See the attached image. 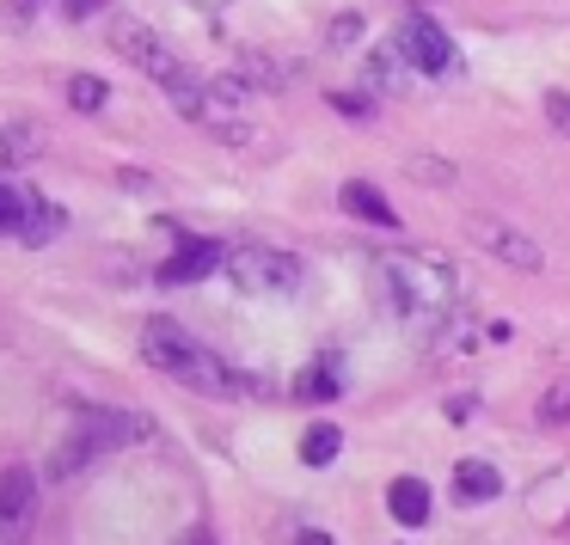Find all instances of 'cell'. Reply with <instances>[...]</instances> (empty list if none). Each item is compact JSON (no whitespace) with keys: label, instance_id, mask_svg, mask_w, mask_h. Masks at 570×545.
<instances>
[{"label":"cell","instance_id":"4fadbf2b","mask_svg":"<svg viewBox=\"0 0 570 545\" xmlns=\"http://www.w3.org/2000/svg\"><path fill=\"white\" fill-rule=\"evenodd\" d=\"M386 508H393L399 527H423V521H430V490H423V478H399L393 490H386Z\"/></svg>","mask_w":570,"mask_h":545},{"label":"cell","instance_id":"9a60e30c","mask_svg":"<svg viewBox=\"0 0 570 545\" xmlns=\"http://www.w3.org/2000/svg\"><path fill=\"white\" fill-rule=\"evenodd\" d=\"M56 234H62V209H56L50 197H38V190H31V209H26L19 239H26V246H43V239H56Z\"/></svg>","mask_w":570,"mask_h":545},{"label":"cell","instance_id":"ac0fdd59","mask_svg":"<svg viewBox=\"0 0 570 545\" xmlns=\"http://www.w3.org/2000/svg\"><path fill=\"white\" fill-rule=\"evenodd\" d=\"M295 398H307V405H332V398H337L332 368H307V374L295 380Z\"/></svg>","mask_w":570,"mask_h":545},{"label":"cell","instance_id":"5b68a950","mask_svg":"<svg viewBox=\"0 0 570 545\" xmlns=\"http://www.w3.org/2000/svg\"><path fill=\"white\" fill-rule=\"evenodd\" d=\"M105 31H111V50H117V56H129V62H136V68H141V75H148V80H160V87H173V80L185 75V62H178V56L166 50L160 38H154V31L141 26V19L117 13L111 26H105Z\"/></svg>","mask_w":570,"mask_h":545},{"label":"cell","instance_id":"8992f818","mask_svg":"<svg viewBox=\"0 0 570 545\" xmlns=\"http://www.w3.org/2000/svg\"><path fill=\"white\" fill-rule=\"evenodd\" d=\"M466 234H472V246L479 251H491L497 264H509V270H546V251L533 246L521 227H509V221H491V215H466Z\"/></svg>","mask_w":570,"mask_h":545},{"label":"cell","instance_id":"5bb4252c","mask_svg":"<svg viewBox=\"0 0 570 545\" xmlns=\"http://www.w3.org/2000/svg\"><path fill=\"white\" fill-rule=\"evenodd\" d=\"M43 148V129L38 123H7L0 129V172H13V166H31Z\"/></svg>","mask_w":570,"mask_h":545},{"label":"cell","instance_id":"484cf974","mask_svg":"<svg viewBox=\"0 0 570 545\" xmlns=\"http://www.w3.org/2000/svg\"><path fill=\"white\" fill-rule=\"evenodd\" d=\"M99 7H111V0H62V13H68V19H92Z\"/></svg>","mask_w":570,"mask_h":545},{"label":"cell","instance_id":"f546056e","mask_svg":"<svg viewBox=\"0 0 570 545\" xmlns=\"http://www.w3.org/2000/svg\"><path fill=\"white\" fill-rule=\"evenodd\" d=\"M0 545H26V539H13V533H0Z\"/></svg>","mask_w":570,"mask_h":545},{"label":"cell","instance_id":"ba28073f","mask_svg":"<svg viewBox=\"0 0 570 545\" xmlns=\"http://www.w3.org/2000/svg\"><path fill=\"white\" fill-rule=\"evenodd\" d=\"M31 515H38V478H31L26 466H7L0 472V533L26 539Z\"/></svg>","mask_w":570,"mask_h":545},{"label":"cell","instance_id":"9c48e42d","mask_svg":"<svg viewBox=\"0 0 570 545\" xmlns=\"http://www.w3.org/2000/svg\"><path fill=\"white\" fill-rule=\"evenodd\" d=\"M411 75H417V68L405 62V50H399V43H381V50L362 56V92H368V99L405 92V87H411Z\"/></svg>","mask_w":570,"mask_h":545},{"label":"cell","instance_id":"277c9868","mask_svg":"<svg viewBox=\"0 0 570 545\" xmlns=\"http://www.w3.org/2000/svg\"><path fill=\"white\" fill-rule=\"evenodd\" d=\"M252 111H258V92H252V80H239V75H215V80H209L203 129H209L215 141H227V148H246V141H252Z\"/></svg>","mask_w":570,"mask_h":545},{"label":"cell","instance_id":"83f0119b","mask_svg":"<svg viewBox=\"0 0 570 545\" xmlns=\"http://www.w3.org/2000/svg\"><path fill=\"white\" fill-rule=\"evenodd\" d=\"M295 545H332V539H325V533H301Z\"/></svg>","mask_w":570,"mask_h":545},{"label":"cell","instance_id":"e0dca14e","mask_svg":"<svg viewBox=\"0 0 570 545\" xmlns=\"http://www.w3.org/2000/svg\"><path fill=\"white\" fill-rule=\"evenodd\" d=\"M68 105L92 117V111H105V105H111V92H105L99 75H75V80H68Z\"/></svg>","mask_w":570,"mask_h":545},{"label":"cell","instance_id":"3957f363","mask_svg":"<svg viewBox=\"0 0 570 545\" xmlns=\"http://www.w3.org/2000/svg\"><path fill=\"white\" fill-rule=\"evenodd\" d=\"M222 270L234 276L246 295H264V300H283V295H295V288H301L295 251H276V246H234Z\"/></svg>","mask_w":570,"mask_h":545},{"label":"cell","instance_id":"cb8c5ba5","mask_svg":"<svg viewBox=\"0 0 570 545\" xmlns=\"http://www.w3.org/2000/svg\"><path fill=\"white\" fill-rule=\"evenodd\" d=\"M356 38H362V13H344V19H332V50H350Z\"/></svg>","mask_w":570,"mask_h":545},{"label":"cell","instance_id":"6da1fadb","mask_svg":"<svg viewBox=\"0 0 570 545\" xmlns=\"http://www.w3.org/2000/svg\"><path fill=\"white\" fill-rule=\"evenodd\" d=\"M141 356H148L160 374H173V380L197 386V393H215V398H252V393H258L246 374H234L222 356H215V349H203L197 337L185 331V325H178V319H160V313L141 325Z\"/></svg>","mask_w":570,"mask_h":545},{"label":"cell","instance_id":"2e32d148","mask_svg":"<svg viewBox=\"0 0 570 545\" xmlns=\"http://www.w3.org/2000/svg\"><path fill=\"white\" fill-rule=\"evenodd\" d=\"M337 447H344V435H337L332 423H313V429L301 435V459H307V466H332Z\"/></svg>","mask_w":570,"mask_h":545},{"label":"cell","instance_id":"7402d4cb","mask_svg":"<svg viewBox=\"0 0 570 545\" xmlns=\"http://www.w3.org/2000/svg\"><path fill=\"white\" fill-rule=\"evenodd\" d=\"M540 423H570V380L540 398Z\"/></svg>","mask_w":570,"mask_h":545},{"label":"cell","instance_id":"7a4b0ae2","mask_svg":"<svg viewBox=\"0 0 570 545\" xmlns=\"http://www.w3.org/2000/svg\"><path fill=\"white\" fill-rule=\"evenodd\" d=\"M374 270H381V283H386V300L417 325H435L460 307V276L448 270L435 251H386Z\"/></svg>","mask_w":570,"mask_h":545},{"label":"cell","instance_id":"8fae6325","mask_svg":"<svg viewBox=\"0 0 570 545\" xmlns=\"http://www.w3.org/2000/svg\"><path fill=\"white\" fill-rule=\"evenodd\" d=\"M337 202H344L350 215H362V221H374V227H399V209L374 185H362V178H350V185L337 190Z\"/></svg>","mask_w":570,"mask_h":545},{"label":"cell","instance_id":"d4e9b609","mask_svg":"<svg viewBox=\"0 0 570 545\" xmlns=\"http://www.w3.org/2000/svg\"><path fill=\"white\" fill-rule=\"evenodd\" d=\"M546 117H552V129H564V136H570V99H564V92L546 99Z\"/></svg>","mask_w":570,"mask_h":545},{"label":"cell","instance_id":"603a6c76","mask_svg":"<svg viewBox=\"0 0 570 545\" xmlns=\"http://www.w3.org/2000/svg\"><path fill=\"white\" fill-rule=\"evenodd\" d=\"M405 172H411V178H423V185H448V178H454L442 160H430V153H411V160H405Z\"/></svg>","mask_w":570,"mask_h":545},{"label":"cell","instance_id":"44dd1931","mask_svg":"<svg viewBox=\"0 0 570 545\" xmlns=\"http://www.w3.org/2000/svg\"><path fill=\"white\" fill-rule=\"evenodd\" d=\"M332 111H337V117H350V123H368L374 105H368V92H332Z\"/></svg>","mask_w":570,"mask_h":545},{"label":"cell","instance_id":"d6986e66","mask_svg":"<svg viewBox=\"0 0 570 545\" xmlns=\"http://www.w3.org/2000/svg\"><path fill=\"white\" fill-rule=\"evenodd\" d=\"M26 209H31V190L0 185V234H19V227H26Z\"/></svg>","mask_w":570,"mask_h":545},{"label":"cell","instance_id":"30bf717a","mask_svg":"<svg viewBox=\"0 0 570 545\" xmlns=\"http://www.w3.org/2000/svg\"><path fill=\"white\" fill-rule=\"evenodd\" d=\"M215 264H227L222 246H209V239H185V246L160 264V283H197V276H209Z\"/></svg>","mask_w":570,"mask_h":545},{"label":"cell","instance_id":"52a82bcc","mask_svg":"<svg viewBox=\"0 0 570 545\" xmlns=\"http://www.w3.org/2000/svg\"><path fill=\"white\" fill-rule=\"evenodd\" d=\"M399 50H405V62L417 68V75H454V43H448V31L435 26L430 13H405V26H399Z\"/></svg>","mask_w":570,"mask_h":545},{"label":"cell","instance_id":"ffe728a7","mask_svg":"<svg viewBox=\"0 0 570 545\" xmlns=\"http://www.w3.org/2000/svg\"><path fill=\"white\" fill-rule=\"evenodd\" d=\"M239 80H252V87H283V68L264 62V56H246V62H239Z\"/></svg>","mask_w":570,"mask_h":545},{"label":"cell","instance_id":"f1b7e54d","mask_svg":"<svg viewBox=\"0 0 570 545\" xmlns=\"http://www.w3.org/2000/svg\"><path fill=\"white\" fill-rule=\"evenodd\" d=\"M190 7H227V0H190Z\"/></svg>","mask_w":570,"mask_h":545},{"label":"cell","instance_id":"7c38bea8","mask_svg":"<svg viewBox=\"0 0 570 545\" xmlns=\"http://www.w3.org/2000/svg\"><path fill=\"white\" fill-rule=\"evenodd\" d=\"M454 496L460 503H491V496H503V478H497V466H484V459H460L454 466Z\"/></svg>","mask_w":570,"mask_h":545},{"label":"cell","instance_id":"4316f807","mask_svg":"<svg viewBox=\"0 0 570 545\" xmlns=\"http://www.w3.org/2000/svg\"><path fill=\"white\" fill-rule=\"evenodd\" d=\"M31 13H38V0H7V19H13V26H26Z\"/></svg>","mask_w":570,"mask_h":545}]
</instances>
